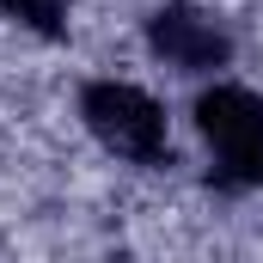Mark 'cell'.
Masks as SVG:
<instances>
[{"label": "cell", "instance_id": "7a4b0ae2", "mask_svg": "<svg viewBox=\"0 0 263 263\" xmlns=\"http://www.w3.org/2000/svg\"><path fill=\"white\" fill-rule=\"evenodd\" d=\"M196 129L220 165V184H263V98L251 86H233V80L202 86Z\"/></svg>", "mask_w": 263, "mask_h": 263}, {"label": "cell", "instance_id": "277c9868", "mask_svg": "<svg viewBox=\"0 0 263 263\" xmlns=\"http://www.w3.org/2000/svg\"><path fill=\"white\" fill-rule=\"evenodd\" d=\"M0 12H6L12 25H25L31 37L55 43V37H67V12H73V0H0Z\"/></svg>", "mask_w": 263, "mask_h": 263}, {"label": "cell", "instance_id": "3957f363", "mask_svg": "<svg viewBox=\"0 0 263 263\" xmlns=\"http://www.w3.org/2000/svg\"><path fill=\"white\" fill-rule=\"evenodd\" d=\"M147 49L178 73H220L233 62V37L196 6H159L147 18Z\"/></svg>", "mask_w": 263, "mask_h": 263}, {"label": "cell", "instance_id": "6da1fadb", "mask_svg": "<svg viewBox=\"0 0 263 263\" xmlns=\"http://www.w3.org/2000/svg\"><path fill=\"white\" fill-rule=\"evenodd\" d=\"M80 123L123 165H165L172 159L165 104L147 86H135V80H86L80 86Z\"/></svg>", "mask_w": 263, "mask_h": 263}]
</instances>
